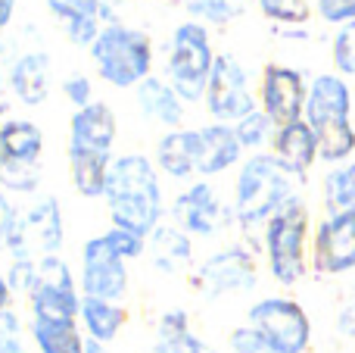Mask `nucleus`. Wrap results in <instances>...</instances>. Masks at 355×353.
I'll return each mask as SVG.
<instances>
[{
    "label": "nucleus",
    "instance_id": "nucleus-1",
    "mask_svg": "<svg viewBox=\"0 0 355 353\" xmlns=\"http://www.w3.org/2000/svg\"><path fill=\"white\" fill-rule=\"evenodd\" d=\"M159 169L153 156L144 154H119L110 166L106 179V210L116 229L135 231L150 238L162 225L166 216V194H162Z\"/></svg>",
    "mask_w": 355,
    "mask_h": 353
},
{
    "label": "nucleus",
    "instance_id": "nucleus-2",
    "mask_svg": "<svg viewBox=\"0 0 355 353\" xmlns=\"http://www.w3.org/2000/svg\"><path fill=\"white\" fill-rule=\"evenodd\" d=\"M300 181L293 169H287L275 154H252L240 163L237 179H234V222L246 231V235H259L262 241L265 225L271 222L277 210L300 197Z\"/></svg>",
    "mask_w": 355,
    "mask_h": 353
},
{
    "label": "nucleus",
    "instance_id": "nucleus-3",
    "mask_svg": "<svg viewBox=\"0 0 355 353\" xmlns=\"http://www.w3.org/2000/svg\"><path fill=\"white\" fill-rule=\"evenodd\" d=\"M352 113V94L343 75H315L309 85L306 100V122L312 125L318 138V160L340 166L355 154V129L349 122Z\"/></svg>",
    "mask_w": 355,
    "mask_h": 353
},
{
    "label": "nucleus",
    "instance_id": "nucleus-4",
    "mask_svg": "<svg viewBox=\"0 0 355 353\" xmlns=\"http://www.w3.org/2000/svg\"><path fill=\"white\" fill-rule=\"evenodd\" d=\"M262 250L268 260L271 279L281 288H293L306 279L312 266V247H309V206L302 197H293L284 210L271 216L262 231Z\"/></svg>",
    "mask_w": 355,
    "mask_h": 353
},
{
    "label": "nucleus",
    "instance_id": "nucleus-5",
    "mask_svg": "<svg viewBox=\"0 0 355 353\" xmlns=\"http://www.w3.org/2000/svg\"><path fill=\"white\" fill-rule=\"evenodd\" d=\"M97 75L112 88H137L153 75V41L147 31L122 22H106L91 47Z\"/></svg>",
    "mask_w": 355,
    "mask_h": 353
},
{
    "label": "nucleus",
    "instance_id": "nucleus-6",
    "mask_svg": "<svg viewBox=\"0 0 355 353\" xmlns=\"http://www.w3.org/2000/svg\"><path fill=\"white\" fill-rule=\"evenodd\" d=\"M215 50L209 41V28L196 19H187L175 28L172 44H168L166 60V81L178 91L184 104H200L206 100L209 75L215 66Z\"/></svg>",
    "mask_w": 355,
    "mask_h": 353
},
{
    "label": "nucleus",
    "instance_id": "nucleus-7",
    "mask_svg": "<svg viewBox=\"0 0 355 353\" xmlns=\"http://www.w3.org/2000/svg\"><path fill=\"white\" fill-rule=\"evenodd\" d=\"M44 154V131L31 119H10L0 125V181L3 191L31 194L41 185L37 160Z\"/></svg>",
    "mask_w": 355,
    "mask_h": 353
},
{
    "label": "nucleus",
    "instance_id": "nucleus-8",
    "mask_svg": "<svg viewBox=\"0 0 355 353\" xmlns=\"http://www.w3.org/2000/svg\"><path fill=\"white\" fill-rule=\"evenodd\" d=\"M246 322L275 353H306L312 344V319L293 297H262L250 306Z\"/></svg>",
    "mask_w": 355,
    "mask_h": 353
},
{
    "label": "nucleus",
    "instance_id": "nucleus-9",
    "mask_svg": "<svg viewBox=\"0 0 355 353\" xmlns=\"http://www.w3.org/2000/svg\"><path fill=\"white\" fill-rule=\"evenodd\" d=\"M31 319H50V322H78L81 313V288L72 275L69 263L60 254L37 260V281L28 297Z\"/></svg>",
    "mask_w": 355,
    "mask_h": 353
},
{
    "label": "nucleus",
    "instance_id": "nucleus-10",
    "mask_svg": "<svg viewBox=\"0 0 355 353\" xmlns=\"http://www.w3.org/2000/svg\"><path fill=\"white\" fill-rule=\"evenodd\" d=\"M62 238H66V229H62L60 200L47 194L35 200L28 210L16 213L6 250L12 254V260H44L62 247Z\"/></svg>",
    "mask_w": 355,
    "mask_h": 353
},
{
    "label": "nucleus",
    "instance_id": "nucleus-11",
    "mask_svg": "<svg viewBox=\"0 0 355 353\" xmlns=\"http://www.w3.org/2000/svg\"><path fill=\"white\" fill-rule=\"evenodd\" d=\"M259 285L256 256L246 244H227V247L209 254L196 266L193 288L202 297H231V294H250Z\"/></svg>",
    "mask_w": 355,
    "mask_h": 353
},
{
    "label": "nucleus",
    "instance_id": "nucleus-12",
    "mask_svg": "<svg viewBox=\"0 0 355 353\" xmlns=\"http://www.w3.org/2000/svg\"><path fill=\"white\" fill-rule=\"evenodd\" d=\"M128 260L112 247V241L103 235H94L81 247V269H78V288L81 297H97L122 304L128 294Z\"/></svg>",
    "mask_w": 355,
    "mask_h": 353
},
{
    "label": "nucleus",
    "instance_id": "nucleus-13",
    "mask_svg": "<svg viewBox=\"0 0 355 353\" xmlns=\"http://www.w3.org/2000/svg\"><path fill=\"white\" fill-rule=\"evenodd\" d=\"M206 110L212 116V122H225V125H237L240 119H246L250 113H256V94H252L250 75L240 66L237 56L231 54H218L215 56L212 75H209V88H206Z\"/></svg>",
    "mask_w": 355,
    "mask_h": 353
},
{
    "label": "nucleus",
    "instance_id": "nucleus-14",
    "mask_svg": "<svg viewBox=\"0 0 355 353\" xmlns=\"http://www.w3.org/2000/svg\"><path fill=\"white\" fill-rule=\"evenodd\" d=\"M231 219L234 206H227L209 181H193L172 200V222L190 238H215L227 229Z\"/></svg>",
    "mask_w": 355,
    "mask_h": 353
},
{
    "label": "nucleus",
    "instance_id": "nucleus-15",
    "mask_svg": "<svg viewBox=\"0 0 355 353\" xmlns=\"http://www.w3.org/2000/svg\"><path fill=\"white\" fill-rule=\"evenodd\" d=\"M259 100H262V110L271 116V122L281 129V125L300 122V119L306 116L309 85L300 69L281 66V63H268L262 72Z\"/></svg>",
    "mask_w": 355,
    "mask_h": 353
},
{
    "label": "nucleus",
    "instance_id": "nucleus-16",
    "mask_svg": "<svg viewBox=\"0 0 355 353\" xmlns=\"http://www.w3.org/2000/svg\"><path fill=\"white\" fill-rule=\"evenodd\" d=\"M312 269L318 275H346L355 269V213L324 216L312 235Z\"/></svg>",
    "mask_w": 355,
    "mask_h": 353
},
{
    "label": "nucleus",
    "instance_id": "nucleus-17",
    "mask_svg": "<svg viewBox=\"0 0 355 353\" xmlns=\"http://www.w3.org/2000/svg\"><path fill=\"white\" fill-rule=\"evenodd\" d=\"M243 163V147L237 141L234 125L225 122H209L196 129V175L212 179V175H225L227 169Z\"/></svg>",
    "mask_w": 355,
    "mask_h": 353
},
{
    "label": "nucleus",
    "instance_id": "nucleus-18",
    "mask_svg": "<svg viewBox=\"0 0 355 353\" xmlns=\"http://www.w3.org/2000/svg\"><path fill=\"white\" fill-rule=\"evenodd\" d=\"M119 138V119L110 104L94 100L85 110H75L69 119V144L85 150H100V154H112V144Z\"/></svg>",
    "mask_w": 355,
    "mask_h": 353
},
{
    "label": "nucleus",
    "instance_id": "nucleus-19",
    "mask_svg": "<svg viewBox=\"0 0 355 353\" xmlns=\"http://www.w3.org/2000/svg\"><path fill=\"white\" fill-rule=\"evenodd\" d=\"M135 100L141 106V113L150 119V122L162 125L166 131L181 129L184 122V100L178 97V91L168 85L159 75H150L141 85L135 88Z\"/></svg>",
    "mask_w": 355,
    "mask_h": 353
},
{
    "label": "nucleus",
    "instance_id": "nucleus-20",
    "mask_svg": "<svg viewBox=\"0 0 355 353\" xmlns=\"http://www.w3.org/2000/svg\"><path fill=\"white\" fill-rule=\"evenodd\" d=\"M271 154L287 169H293L296 175L306 179V172L315 166V160H318V138H315L312 125H309L306 119L281 125V129L275 131V141H271Z\"/></svg>",
    "mask_w": 355,
    "mask_h": 353
},
{
    "label": "nucleus",
    "instance_id": "nucleus-21",
    "mask_svg": "<svg viewBox=\"0 0 355 353\" xmlns=\"http://www.w3.org/2000/svg\"><path fill=\"white\" fill-rule=\"evenodd\" d=\"M153 163L168 179L190 181L196 175V129L166 131L153 147Z\"/></svg>",
    "mask_w": 355,
    "mask_h": 353
},
{
    "label": "nucleus",
    "instance_id": "nucleus-22",
    "mask_svg": "<svg viewBox=\"0 0 355 353\" xmlns=\"http://www.w3.org/2000/svg\"><path fill=\"white\" fill-rule=\"evenodd\" d=\"M147 250L153 266L162 275H178L193 263V238L175 222H162L153 235L147 238Z\"/></svg>",
    "mask_w": 355,
    "mask_h": 353
},
{
    "label": "nucleus",
    "instance_id": "nucleus-23",
    "mask_svg": "<svg viewBox=\"0 0 355 353\" xmlns=\"http://www.w3.org/2000/svg\"><path fill=\"white\" fill-rule=\"evenodd\" d=\"M69 156V175L72 185L81 197L87 200H100L106 194V179H110V166L116 156L112 154H100V150H85V147H66Z\"/></svg>",
    "mask_w": 355,
    "mask_h": 353
},
{
    "label": "nucleus",
    "instance_id": "nucleus-24",
    "mask_svg": "<svg viewBox=\"0 0 355 353\" xmlns=\"http://www.w3.org/2000/svg\"><path fill=\"white\" fill-rule=\"evenodd\" d=\"M78 325L87 338L100 344H112L122 329L128 325V310L122 304L112 300H97V297H81V313H78Z\"/></svg>",
    "mask_w": 355,
    "mask_h": 353
},
{
    "label": "nucleus",
    "instance_id": "nucleus-25",
    "mask_svg": "<svg viewBox=\"0 0 355 353\" xmlns=\"http://www.w3.org/2000/svg\"><path fill=\"white\" fill-rule=\"evenodd\" d=\"M153 353H212L200 335L190 329V313L172 306L156 322Z\"/></svg>",
    "mask_w": 355,
    "mask_h": 353
},
{
    "label": "nucleus",
    "instance_id": "nucleus-26",
    "mask_svg": "<svg viewBox=\"0 0 355 353\" xmlns=\"http://www.w3.org/2000/svg\"><path fill=\"white\" fill-rule=\"evenodd\" d=\"M10 88L22 104L37 106L47 100L50 91V56L47 54H25L16 60L10 72Z\"/></svg>",
    "mask_w": 355,
    "mask_h": 353
},
{
    "label": "nucleus",
    "instance_id": "nucleus-27",
    "mask_svg": "<svg viewBox=\"0 0 355 353\" xmlns=\"http://www.w3.org/2000/svg\"><path fill=\"white\" fill-rule=\"evenodd\" d=\"M28 338L37 353H85L87 341L78 322H50V319H31Z\"/></svg>",
    "mask_w": 355,
    "mask_h": 353
},
{
    "label": "nucleus",
    "instance_id": "nucleus-28",
    "mask_svg": "<svg viewBox=\"0 0 355 353\" xmlns=\"http://www.w3.org/2000/svg\"><path fill=\"white\" fill-rule=\"evenodd\" d=\"M324 206L327 216L355 213V163H340L324 175Z\"/></svg>",
    "mask_w": 355,
    "mask_h": 353
},
{
    "label": "nucleus",
    "instance_id": "nucleus-29",
    "mask_svg": "<svg viewBox=\"0 0 355 353\" xmlns=\"http://www.w3.org/2000/svg\"><path fill=\"white\" fill-rule=\"evenodd\" d=\"M256 0H184L187 13L202 25H227L240 19Z\"/></svg>",
    "mask_w": 355,
    "mask_h": 353
},
{
    "label": "nucleus",
    "instance_id": "nucleus-30",
    "mask_svg": "<svg viewBox=\"0 0 355 353\" xmlns=\"http://www.w3.org/2000/svg\"><path fill=\"white\" fill-rule=\"evenodd\" d=\"M234 131H237V141L243 150H252V154H262L265 144L275 141V131L277 125L271 122V116L259 106L256 113H250L246 119H240L237 125H234Z\"/></svg>",
    "mask_w": 355,
    "mask_h": 353
},
{
    "label": "nucleus",
    "instance_id": "nucleus-31",
    "mask_svg": "<svg viewBox=\"0 0 355 353\" xmlns=\"http://www.w3.org/2000/svg\"><path fill=\"white\" fill-rule=\"evenodd\" d=\"M256 6L262 10L265 19L277 25H302L312 16L309 0H256Z\"/></svg>",
    "mask_w": 355,
    "mask_h": 353
},
{
    "label": "nucleus",
    "instance_id": "nucleus-32",
    "mask_svg": "<svg viewBox=\"0 0 355 353\" xmlns=\"http://www.w3.org/2000/svg\"><path fill=\"white\" fill-rule=\"evenodd\" d=\"M47 10L60 19L62 25L75 22V19H87V16H106L103 0H47Z\"/></svg>",
    "mask_w": 355,
    "mask_h": 353
},
{
    "label": "nucleus",
    "instance_id": "nucleus-33",
    "mask_svg": "<svg viewBox=\"0 0 355 353\" xmlns=\"http://www.w3.org/2000/svg\"><path fill=\"white\" fill-rule=\"evenodd\" d=\"M334 66L340 75H355V22L340 25L334 35Z\"/></svg>",
    "mask_w": 355,
    "mask_h": 353
},
{
    "label": "nucleus",
    "instance_id": "nucleus-34",
    "mask_svg": "<svg viewBox=\"0 0 355 353\" xmlns=\"http://www.w3.org/2000/svg\"><path fill=\"white\" fill-rule=\"evenodd\" d=\"M0 353H28L25 350V325L19 313L0 310Z\"/></svg>",
    "mask_w": 355,
    "mask_h": 353
},
{
    "label": "nucleus",
    "instance_id": "nucleus-35",
    "mask_svg": "<svg viewBox=\"0 0 355 353\" xmlns=\"http://www.w3.org/2000/svg\"><path fill=\"white\" fill-rule=\"evenodd\" d=\"M227 350L231 353H275L268 347V341H265L250 322L237 325V329L227 335Z\"/></svg>",
    "mask_w": 355,
    "mask_h": 353
},
{
    "label": "nucleus",
    "instance_id": "nucleus-36",
    "mask_svg": "<svg viewBox=\"0 0 355 353\" xmlns=\"http://www.w3.org/2000/svg\"><path fill=\"white\" fill-rule=\"evenodd\" d=\"M6 279H10L12 294H22V297H28L31 288H35V281H37V260H10Z\"/></svg>",
    "mask_w": 355,
    "mask_h": 353
},
{
    "label": "nucleus",
    "instance_id": "nucleus-37",
    "mask_svg": "<svg viewBox=\"0 0 355 353\" xmlns=\"http://www.w3.org/2000/svg\"><path fill=\"white\" fill-rule=\"evenodd\" d=\"M106 238H110L112 247H116L128 263H131V260H137V256H144V250H147V238L135 235V231L116 229V225H110V229H106Z\"/></svg>",
    "mask_w": 355,
    "mask_h": 353
},
{
    "label": "nucleus",
    "instance_id": "nucleus-38",
    "mask_svg": "<svg viewBox=\"0 0 355 353\" xmlns=\"http://www.w3.org/2000/svg\"><path fill=\"white\" fill-rule=\"evenodd\" d=\"M62 94H66V100L75 110H85V106L94 104V85L87 75H69V79L62 81Z\"/></svg>",
    "mask_w": 355,
    "mask_h": 353
},
{
    "label": "nucleus",
    "instance_id": "nucleus-39",
    "mask_svg": "<svg viewBox=\"0 0 355 353\" xmlns=\"http://www.w3.org/2000/svg\"><path fill=\"white\" fill-rule=\"evenodd\" d=\"M318 16L331 25H346L355 22V0H315Z\"/></svg>",
    "mask_w": 355,
    "mask_h": 353
},
{
    "label": "nucleus",
    "instance_id": "nucleus-40",
    "mask_svg": "<svg viewBox=\"0 0 355 353\" xmlns=\"http://www.w3.org/2000/svg\"><path fill=\"white\" fill-rule=\"evenodd\" d=\"M12 288H10V279H6V269H0V310H10L12 304Z\"/></svg>",
    "mask_w": 355,
    "mask_h": 353
},
{
    "label": "nucleus",
    "instance_id": "nucleus-41",
    "mask_svg": "<svg viewBox=\"0 0 355 353\" xmlns=\"http://www.w3.org/2000/svg\"><path fill=\"white\" fill-rule=\"evenodd\" d=\"M12 13H16V0H0V31L10 25Z\"/></svg>",
    "mask_w": 355,
    "mask_h": 353
},
{
    "label": "nucleus",
    "instance_id": "nucleus-42",
    "mask_svg": "<svg viewBox=\"0 0 355 353\" xmlns=\"http://www.w3.org/2000/svg\"><path fill=\"white\" fill-rule=\"evenodd\" d=\"M85 353H106V344H100V341H94V338H87V341H85Z\"/></svg>",
    "mask_w": 355,
    "mask_h": 353
},
{
    "label": "nucleus",
    "instance_id": "nucleus-43",
    "mask_svg": "<svg viewBox=\"0 0 355 353\" xmlns=\"http://www.w3.org/2000/svg\"><path fill=\"white\" fill-rule=\"evenodd\" d=\"M116 3H122V0H103V10H106V19H110V22H112V6Z\"/></svg>",
    "mask_w": 355,
    "mask_h": 353
},
{
    "label": "nucleus",
    "instance_id": "nucleus-44",
    "mask_svg": "<svg viewBox=\"0 0 355 353\" xmlns=\"http://www.w3.org/2000/svg\"><path fill=\"white\" fill-rule=\"evenodd\" d=\"M3 194H6V191H3V181H0V204H3V200H6V197H3Z\"/></svg>",
    "mask_w": 355,
    "mask_h": 353
}]
</instances>
